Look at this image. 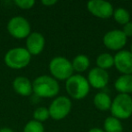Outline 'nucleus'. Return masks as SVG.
Here are the masks:
<instances>
[{"label":"nucleus","instance_id":"nucleus-1","mask_svg":"<svg viewBox=\"0 0 132 132\" xmlns=\"http://www.w3.org/2000/svg\"><path fill=\"white\" fill-rule=\"evenodd\" d=\"M33 92L42 98H53L58 94L60 87L56 80L48 75L37 77L32 83Z\"/></svg>","mask_w":132,"mask_h":132},{"label":"nucleus","instance_id":"nucleus-2","mask_svg":"<svg viewBox=\"0 0 132 132\" xmlns=\"http://www.w3.org/2000/svg\"><path fill=\"white\" fill-rule=\"evenodd\" d=\"M65 89L71 97L75 100H81L88 95L90 84L88 80L82 75L75 74L66 80Z\"/></svg>","mask_w":132,"mask_h":132},{"label":"nucleus","instance_id":"nucleus-3","mask_svg":"<svg viewBox=\"0 0 132 132\" xmlns=\"http://www.w3.org/2000/svg\"><path fill=\"white\" fill-rule=\"evenodd\" d=\"M110 110L112 117L119 119H128L132 115V98L128 94H119L112 101Z\"/></svg>","mask_w":132,"mask_h":132},{"label":"nucleus","instance_id":"nucleus-4","mask_svg":"<svg viewBox=\"0 0 132 132\" xmlns=\"http://www.w3.org/2000/svg\"><path fill=\"white\" fill-rule=\"evenodd\" d=\"M30 61L31 54L26 48H12L5 55V63L12 69L24 68L29 64Z\"/></svg>","mask_w":132,"mask_h":132},{"label":"nucleus","instance_id":"nucleus-5","mask_svg":"<svg viewBox=\"0 0 132 132\" xmlns=\"http://www.w3.org/2000/svg\"><path fill=\"white\" fill-rule=\"evenodd\" d=\"M49 70L52 75L58 80H68L73 73L72 62L65 57H54L50 62Z\"/></svg>","mask_w":132,"mask_h":132},{"label":"nucleus","instance_id":"nucleus-6","mask_svg":"<svg viewBox=\"0 0 132 132\" xmlns=\"http://www.w3.org/2000/svg\"><path fill=\"white\" fill-rule=\"evenodd\" d=\"M7 30L13 37L23 39L28 37L31 34V26L27 19L22 16H15L9 20L7 24Z\"/></svg>","mask_w":132,"mask_h":132},{"label":"nucleus","instance_id":"nucleus-7","mask_svg":"<svg viewBox=\"0 0 132 132\" xmlns=\"http://www.w3.org/2000/svg\"><path fill=\"white\" fill-rule=\"evenodd\" d=\"M71 109H72V102L70 99L65 96H60L51 103L48 110L52 119L60 120L68 115L69 112L71 111Z\"/></svg>","mask_w":132,"mask_h":132},{"label":"nucleus","instance_id":"nucleus-8","mask_svg":"<svg viewBox=\"0 0 132 132\" xmlns=\"http://www.w3.org/2000/svg\"><path fill=\"white\" fill-rule=\"evenodd\" d=\"M88 10L99 18H110L113 15V6L110 2L104 0H92L87 3Z\"/></svg>","mask_w":132,"mask_h":132},{"label":"nucleus","instance_id":"nucleus-9","mask_svg":"<svg viewBox=\"0 0 132 132\" xmlns=\"http://www.w3.org/2000/svg\"><path fill=\"white\" fill-rule=\"evenodd\" d=\"M127 43V36L120 30H111L103 37V44L110 50H119Z\"/></svg>","mask_w":132,"mask_h":132},{"label":"nucleus","instance_id":"nucleus-10","mask_svg":"<svg viewBox=\"0 0 132 132\" xmlns=\"http://www.w3.org/2000/svg\"><path fill=\"white\" fill-rule=\"evenodd\" d=\"M114 65L123 74H132V53L130 51H119L114 56Z\"/></svg>","mask_w":132,"mask_h":132},{"label":"nucleus","instance_id":"nucleus-11","mask_svg":"<svg viewBox=\"0 0 132 132\" xmlns=\"http://www.w3.org/2000/svg\"><path fill=\"white\" fill-rule=\"evenodd\" d=\"M88 81L90 86L95 89H102L109 82V74L106 70L101 68H93L88 74Z\"/></svg>","mask_w":132,"mask_h":132},{"label":"nucleus","instance_id":"nucleus-12","mask_svg":"<svg viewBox=\"0 0 132 132\" xmlns=\"http://www.w3.org/2000/svg\"><path fill=\"white\" fill-rule=\"evenodd\" d=\"M44 44L45 40L44 35L37 32L31 33L26 39V50L31 55L39 54L44 50Z\"/></svg>","mask_w":132,"mask_h":132},{"label":"nucleus","instance_id":"nucleus-13","mask_svg":"<svg viewBox=\"0 0 132 132\" xmlns=\"http://www.w3.org/2000/svg\"><path fill=\"white\" fill-rule=\"evenodd\" d=\"M13 88L21 96H29L33 92V86L29 80L24 76H19L14 80Z\"/></svg>","mask_w":132,"mask_h":132},{"label":"nucleus","instance_id":"nucleus-14","mask_svg":"<svg viewBox=\"0 0 132 132\" xmlns=\"http://www.w3.org/2000/svg\"><path fill=\"white\" fill-rule=\"evenodd\" d=\"M115 89L120 93L128 94L132 92V74H123L115 81Z\"/></svg>","mask_w":132,"mask_h":132},{"label":"nucleus","instance_id":"nucleus-15","mask_svg":"<svg viewBox=\"0 0 132 132\" xmlns=\"http://www.w3.org/2000/svg\"><path fill=\"white\" fill-rule=\"evenodd\" d=\"M111 99L105 92H99L94 96L93 103L100 110H108L111 106Z\"/></svg>","mask_w":132,"mask_h":132},{"label":"nucleus","instance_id":"nucleus-16","mask_svg":"<svg viewBox=\"0 0 132 132\" xmlns=\"http://www.w3.org/2000/svg\"><path fill=\"white\" fill-rule=\"evenodd\" d=\"M72 68L78 72H82L88 69L90 66V59L88 56L84 54H80L77 55L75 58L72 60Z\"/></svg>","mask_w":132,"mask_h":132},{"label":"nucleus","instance_id":"nucleus-17","mask_svg":"<svg viewBox=\"0 0 132 132\" xmlns=\"http://www.w3.org/2000/svg\"><path fill=\"white\" fill-rule=\"evenodd\" d=\"M105 132H122L123 127L119 119L115 117H108L104 121Z\"/></svg>","mask_w":132,"mask_h":132},{"label":"nucleus","instance_id":"nucleus-18","mask_svg":"<svg viewBox=\"0 0 132 132\" xmlns=\"http://www.w3.org/2000/svg\"><path fill=\"white\" fill-rule=\"evenodd\" d=\"M96 62H97L98 68L106 70L114 65V57L110 53H101L98 56Z\"/></svg>","mask_w":132,"mask_h":132},{"label":"nucleus","instance_id":"nucleus-19","mask_svg":"<svg viewBox=\"0 0 132 132\" xmlns=\"http://www.w3.org/2000/svg\"><path fill=\"white\" fill-rule=\"evenodd\" d=\"M113 16L116 22L119 23L120 24H126L129 22L130 20V15L129 13L124 8L119 7L113 12Z\"/></svg>","mask_w":132,"mask_h":132},{"label":"nucleus","instance_id":"nucleus-20","mask_svg":"<svg viewBox=\"0 0 132 132\" xmlns=\"http://www.w3.org/2000/svg\"><path fill=\"white\" fill-rule=\"evenodd\" d=\"M24 132H44V128L42 123L34 119L26 123L24 128Z\"/></svg>","mask_w":132,"mask_h":132},{"label":"nucleus","instance_id":"nucleus-21","mask_svg":"<svg viewBox=\"0 0 132 132\" xmlns=\"http://www.w3.org/2000/svg\"><path fill=\"white\" fill-rule=\"evenodd\" d=\"M50 117L49 110L48 109H46L45 107H39L36 110L34 111V118H35V120L39 121V122H42L44 121Z\"/></svg>","mask_w":132,"mask_h":132},{"label":"nucleus","instance_id":"nucleus-22","mask_svg":"<svg viewBox=\"0 0 132 132\" xmlns=\"http://www.w3.org/2000/svg\"><path fill=\"white\" fill-rule=\"evenodd\" d=\"M34 0H15V4L22 9H30L35 5Z\"/></svg>","mask_w":132,"mask_h":132},{"label":"nucleus","instance_id":"nucleus-23","mask_svg":"<svg viewBox=\"0 0 132 132\" xmlns=\"http://www.w3.org/2000/svg\"><path fill=\"white\" fill-rule=\"evenodd\" d=\"M122 32L126 36H132V22L129 21L128 24H126L123 27Z\"/></svg>","mask_w":132,"mask_h":132},{"label":"nucleus","instance_id":"nucleus-24","mask_svg":"<svg viewBox=\"0 0 132 132\" xmlns=\"http://www.w3.org/2000/svg\"><path fill=\"white\" fill-rule=\"evenodd\" d=\"M56 3V0H43L42 1V4L44 6H52V5H54Z\"/></svg>","mask_w":132,"mask_h":132},{"label":"nucleus","instance_id":"nucleus-25","mask_svg":"<svg viewBox=\"0 0 132 132\" xmlns=\"http://www.w3.org/2000/svg\"><path fill=\"white\" fill-rule=\"evenodd\" d=\"M89 132H105L103 129H101V128H92V129L89 130Z\"/></svg>","mask_w":132,"mask_h":132},{"label":"nucleus","instance_id":"nucleus-26","mask_svg":"<svg viewBox=\"0 0 132 132\" xmlns=\"http://www.w3.org/2000/svg\"><path fill=\"white\" fill-rule=\"evenodd\" d=\"M0 132H14V131L9 128H0Z\"/></svg>","mask_w":132,"mask_h":132},{"label":"nucleus","instance_id":"nucleus-27","mask_svg":"<svg viewBox=\"0 0 132 132\" xmlns=\"http://www.w3.org/2000/svg\"><path fill=\"white\" fill-rule=\"evenodd\" d=\"M130 53H132V44H131V46H130Z\"/></svg>","mask_w":132,"mask_h":132},{"label":"nucleus","instance_id":"nucleus-28","mask_svg":"<svg viewBox=\"0 0 132 132\" xmlns=\"http://www.w3.org/2000/svg\"></svg>","mask_w":132,"mask_h":132}]
</instances>
